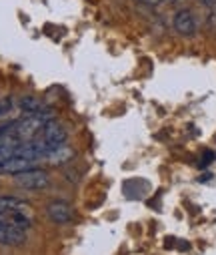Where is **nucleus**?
I'll list each match as a JSON object with an SVG mask.
<instances>
[{
  "label": "nucleus",
  "instance_id": "1",
  "mask_svg": "<svg viewBox=\"0 0 216 255\" xmlns=\"http://www.w3.org/2000/svg\"><path fill=\"white\" fill-rule=\"evenodd\" d=\"M50 119H52V115H28V117H24L22 121L14 123V135H16V139H18L20 143L36 139V137L42 133L44 125H46Z\"/></svg>",
  "mask_w": 216,
  "mask_h": 255
},
{
  "label": "nucleus",
  "instance_id": "2",
  "mask_svg": "<svg viewBox=\"0 0 216 255\" xmlns=\"http://www.w3.org/2000/svg\"><path fill=\"white\" fill-rule=\"evenodd\" d=\"M14 181L20 189H26V191H42L50 185V177L46 171L42 169H28V171H22L18 175H14Z\"/></svg>",
  "mask_w": 216,
  "mask_h": 255
},
{
  "label": "nucleus",
  "instance_id": "3",
  "mask_svg": "<svg viewBox=\"0 0 216 255\" xmlns=\"http://www.w3.org/2000/svg\"><path fill=\"white\" fill-rule=\"evenodd\" d=\"M66 129L58 123V121H54V119H50L46 125H44V129H42V133L38 135V139L46 145V149H48V153L50 151H54V149H58V147H62V145H66Z\"/></svg>",
  "mask_w": 216,
  "mask_h": 255
},
{
  "label": "nucleus",
  "instance_id": "4",
  "mask_svg": "<svg viewBox=\"0 0 216 255\" xmlns=\"http://www.w3.org/2000/svg\"><path fill=\"white\" fill-rule=\"evenodd\" d=\"M46 213H48L50 221L56 223V225H66V223H70L72 219H74V209L70 207V203H66L62 199H56V201L48 203Z\"/></svg>",
  "mask_w": 216,
  "mask_h": 255
},
{
  "label": "nucleus",
  "instance_id": "5",
  "mask_svg": "<svg viewBox=\"0 0 216 255\" xmlns=\"http://www.w3.org/2000/svg\"><path fill=\"white\" fill-rule=\"evenodd\" d=\"M172 26H174V30H176L178 34H182V36H192V34L196 32V16H194V12L188 10V8L176 10V14H174V18H172Z\"/></svg>",
  "mask_w": 216,
  "mask_h": 255
},
{
  "label": "nucleus",
  "instance_id": "6",
  "mask_svg": "<svg viewBox=\"0 0 216 255\" xmlns=\"http://www.w3.org/2000/svg\"><path fill=\"white\" fill-rule=\"evenodd\" d=\"M30 205L22 199H16V197H8V195H2L0 197V211L2 213H30Z\"/></svg>",
  "mask_w": 216,
  "mask_h": 255
},
{
  "label": "nucleus",
  "instance_id": "7",
  "mask_svg": "<svg viewBox=\"0 0 216 255\" xmlns=\"http://www.w3.org/2000/svg\"><path fill=\"white\" fill-rule=\"evenodd\" d=\"M20 107H22V111L28 113V115H52V111L46 109V107H44L38 99H34V97H24V99L20 101Z\"/></svg>",
  "mask_w": 216,
  "mask_h": 255
},
{
  "label": "nucleus",
  "instance_id": "8",
  "mask_svg": "<svg viewBox=\"0 0 216 255\" xmlns=\"http://www.w3.org/2000/svg\"><path fill=\"white\" fill-rule=\"evenodd\" d=\"M70 157H72V151L66 145H62V147H58V149H54V151H50V153L44 155V159H50V163H54V165H62Z\"/></svg>",
  "mask_w": 216,
  "mask_h": 255
},
{
  "label": "nucleus",
  "instance_id": "9",
  "mask_svg": "<svg viewBox=\"0 0 216 255\" xmlns=\"http://www.w3.org/2000/svg\"><path fill=\"white\" fill-rule=\"evenodd\" d=\"M140 2H142V4H146V6H158L162 0H140Z\"/></svg>",
  "mask_w": 216,
  "mask_h": 255
},
{
  "label": "nucleus",
  "instance_id": "10",
  "mask_svg": "<svg viewBox=\"0 0 216 255\" xmlns=\"http://www.w3.org/2000/svg\"><path fill=\"white\" fill-rule=\"evenodd\" d=\"M206 4H210V6H216V0H204Z\"/></svg>",
  "mask_w": 216,
  "mask_h": 255
},
{
  "label": "nucleus",
  "instance_id": "11",
  "mask_svg": "<svg viewBox=\"0 0 216 255\" xmlns=\"http://www.w3.org/2000/svg\"><path fill=\"white\" fill-rule=\"evenodd\" d=\"M164 4H172V2H176V0H162Z\"/></svg>",
  "mask_w": 216,
  "mask_h": 255
}]
</instances>
